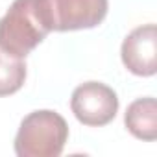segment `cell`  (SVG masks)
<instances>
[{"label": "cell", "mask_w": 157, "mask_h": 157, "mask_svg": "<svg viewBox=\"0 0 157 157\" xmlns=\"http://www.w3.org/2000/svg\"><path fill=\"white\" fill-rule=\"evenodd\" d=\"M26 82V63L0 50V96L17 93Z\"/></svg>", "instance_id": "52a82bcc"}, {"label": "cell", "mask_w": 157, "mask_h": 157, "mask_svg": "<svg viewBox=\"0 0 157 157\" xmlns=\"http://www.w3.org/2000/svg\"><path fill=\"white\" fill-rule=\"evenodd\" d=\"M68 140L65 118L50 109L30 113L15 137V153L19 157H57Z\"/></svg>", "instance_id": "7a4b0ae2"}, {"label": "cell", "mask_w": 157, "mask_h": 157, "mask_svg": "<svg viewBox=\"0 0 157 157\" xmlns=\"http://www.w3.org/2000/svg\"><path fill=\"white\" fill-rule=\"evenodd\" d=\"M122 63L135 76H153L157 70V32L155 24L135 28L122 43Z\"/></svg>", "instance_id": "5b68a950"}, {"label": "cell", "mask_w": 157, "mask_h": 157, "mask_svg": "<svg viewBox=\"0 0 157 157\" xmlns=\"http://www.w3.org/2000/svg\"><path fill=\"white\" fill-rule=\"evenodd\" d=\"M44 17L52 32L89 30L107 15V0H41Z\"/></svg>", "instance_id": "3957f363"}, {"label": "cell", "mask_w": 157, "mask_h": 157, "mask_svg": "<svg viewBox=\"0 0 157 157\" xmlns=\"http://www.w3.org/2000/svg\"><path fill=\"white\" fill-rule=\"evenodd\" d=\"M124 124L128 131L140 140L157 139V102L151 96L139 98L131 102L124 115Z\"/></svg>", "instance_id": "8992f818"}, {"label": "cell", "mask_w": 157, "mask_h": 157, "mask_svg": "<svg viewBox=\"0 0 157 157\" xmlns=\"http://www.w3.org/2000/svg\"><path fill=\"white\" fill-rule=\"evenodd\" d=\"M70 109L83 126L100 128L109 124L118 113L117 93L100 82H87L76 87L70 98Z\"/></svg>", "instance_id": "277c9868"}, {"label": "cell", "mask_w": 157, "mask_h": 157, "mask_svg": "<svg viewBox=\"0 0 157 157\" xmlns=\"http://www.w3.org/2000/svg\"><path fill=\"white\" fill-rule=\"evenodd\" d=\"M50 32L41 0H15L0 19V50L24 59Z\"/></svg>", "instance_id": "6da1fadb"}]
</instances>
